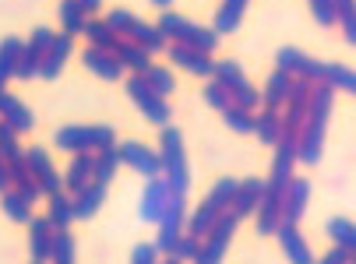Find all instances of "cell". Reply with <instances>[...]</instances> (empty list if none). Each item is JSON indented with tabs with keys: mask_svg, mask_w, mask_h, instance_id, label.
Instances as JSON below:
<instances>
[{
	"mask_svg": "<svg viewBox=\"0 0 356 264\" xmlns=\"http://www.w3.org/2000/svg\"><path fill=\"white\" fill-rule=\"evenodd\" d=\"M11 187V170H8V158L0 155V190H8Z\"/></svg>",
	"mask_w": 356,
	"mask_h": 264,
	"instance_id": "cell-49",
	"label": "cell"
},
{
	"mask_svg": "<svg viewBox=\"0 0 356 264\" xmlns=\"http://www.w3.org/2000/svg\"><path fill=\"white\" fill-rule=\"evenodd\" d=\"M349 257H353V254H349L346 247H339V243H335V247H332V250L325 254V264H346Z\"/></svg>",
	"mask_w": 356,
	"mask_h": 264,
	"instance_id": "cell-46",
	"label": "cell"
},
{
	"mask_svg": "<svg viewBox=\"0 0 356 264\" xmlns=\"http://www.w3.org/2000/svg\"><path fill=\"white\" fill-rule=\"evenodd\" d=\"M356 15V0H335V18H353Z\"/></svg>",
	"mask_w": 356,
	"mask_h": 264,
	"instance_id": "cell-47",
	"label": "cell"
},
{
	"mask_svg": "<svg viewBox=\"0 0 356 264\" xmlns=\"http://www.w3.org/2000/svg\"><path fill=\"white\" fill-rule=\"evenodd\" d=\"M156 254H159L156 243H138V247L131 250V261H134V264H152V261H156Z\"/></svg>",
	"mask_w": 356,
	"mask_h": 264,
	"instance_id": "cell-45",
	"label": "cell"
},
{
	"mask_svg": "<svg viewBox=\"0 0 356 264\" xmlns=\"http://www.w3.org/2000/svg\"><path fill=\"white\" fill-rule=\"evenodd\" d=\"M254 134H258L265 145H275L282 138V110H265L254 113Z\"/></svg>",
	"mask_w": 356,
	"mask_h": 264,
	"instance_id": "cell-30",
	"label": "cell"
},
{
	"mask_svg": "<svg viewBox=\"0 0 356 264\" xmlns=\"http://www.w3.org/2000/svg\"><path fill=\"white\" fill-rule=\"evenodd\" d=\"M325 81H328L332 88H339V92L356 95V71H349V67H342V64H325Z\"/></svg>",
	"mask_w": 356,
	"mask_h": 264,
	"instance_id": "cell-39",
	"label": "cell"
},
{
	"mask_svg": "<svg viewBox=\"0 0 356 264\" xmlns=\"http://www.w3.org/2000/svg\"><path fill=\"white\" fill-rule=\"evenodd\" d=\"M0 208H4V215H8L11 222H29V219H32V201H29L22 190H15V187L0 190Z\"/></svg>",
	"mask_w": 356,
	"mask_h": 264,
	"instance_id": "cell-29",
	"label": "cell"
},
{
	"mask_svg": "<svg viewBox=\"0 0 356 264\" xmlns=\"http://www.w3.org/2000/svg\"><path fill=\"white\" fill-rule=\"evenodd\" d=\"M212 78L222 81V85L229 88L233 102L247 106V110H254V106L261 102V92H254V85L247 81V74H243V67H240L236 60H216V64H212Z\"/></svg>",
	"mask_w": 356,
	"mask_h": 264,
	"instance_id": "cell-8",
	"label": "cell"
},
{
	"mask_svg": "<svg viewBox=\"0 0 356 264\" xmlns=\"http://www.w3.org/2000/svg\"><path fill=\"white\" fill-rule=\"evenodd\" d=\"M159 163H163V176L177 194H187L191 187V166H187V151H184V138L173 124L163 127L159 138Z\"/></svg>",
	"mask_w": 356,
	"mask_h": 264,
	"instance_id": "cell-2",
	"label": "cell"
},
{
	"mask_svg": "<svg viewBox=\"0 0 356 264\" xmlns=\"http://www.w3.org/2000/svg\"><path fill=\"white\" fill-rule=\"evenodd\" d=\"M124 39H134L138 46H145L148 53H156V49H166V35L159 25H145V22H134V28L124 35Z\"/></svg>",
	"mask_w": 356,
	"mask_h": 264,
	"instance_id": "cell-34",
	"label": "cell"
},
{
	"mask_svg": "<svg viewBox=\"0 0 356 264\" xmlns=\"http://www.w3.org/2000/svg\"><path fill=\"white\" fill-rule=\"evenodd\" d=\"M170 194H177V190L166 183V176H148V183H145V190H141V201H138L141 222H159Z\"/></svg>",
	"mask_w": 356,
	"mask_h": 264,
	"instance_id": "cell-12",
	"label": "cell"
},
{
	"mask_svg": "<svg viewBox=\"0 0 356 264\" xmlns=\"http://www.w3.org/2000/svg\"><path fill=\"white\" fill-rule=\"evenodd\" d=\"M22 39L18 35H8L0 42V92L8 88V81L15 78V67H18V57H22Z\"/></svg>",
	"mask_w": 356,
	"mask_h": 264,
	"instance_id": "cell-27",
	"label": "cell"
},
{
	"mask_svg": "<svg viewBox=\"0 0 356 264\" xmlns=\"http://www.w3.org/2000/svg\"><path fill=\"white\" fill-rule=\"evenodd\" d=\"M307 201H311V183L293 176L286 183V190H282V219L286 222H300L303 211H307Z\"/></svg>",
	"mask_w": 356,
	"mask_h": 264,
	"instance_id": "cell-19",
	"label": "cell"
},
{
	"mask_svg": "<svg viewBox=\"0 0 356 264\" xmlns=\"http://www.w3.org/2000/svg\"><path fill=\"white\" fill-rule=\"evenodd\" d=\"M49 261L71 264L74 261V236L67 229H54V243H49Z\"/></svg>",
	"mask_w": 356,
	"mask_h": 264,
	"instance_id": "cell-37",
	"label": "cell"
},
{
	"mask_svg": "<svg viewBox=\"0 0 356 264\" xmlns=\"http://www.w3.org/2000/svg\"><path fill=\"white\" fill-rule=\"evenodd\" d=\"M85 35H88V42L99 46V49H117V42H120V35H117L106 22H85Z\"/></svg>",
	"mask_w": 356,
	"mask_h": 264,
	"instance_id": "cell-36",
	"label": "cell"
},
{
	"mask_svg": "<svg viewBox=\"0 0 356 264\" xmlns=\"http://www.w3.org/2000/svg\"><path fill=\"white\" fill-rule=\"evenodd\" d=\"M332 99H335V88L328 81H314L307 117H303V127H300V138H296V163H307V166L321 163L328 117H332Z\"/></svg>",
	"mask_w": 356,
	"mask_h": 264,
	"instance_id": "cell-1",
	"label": "cell"
},
{
	"mask_svg": "<svg viewBox=\"0 0 356 264\" xmlns=\"http://www.w3.org/2000/svg\"><path fill=\"white\" fill-rule=\"evenodd\" d=\"M29 243H32V261H49V243H54L49 219H29Z\"/></svg>",
	"mask_w": 356,
	"mask_h": 264,
	"instance_id": "cell-25",
	"label": "cell"
},
{
	"mask_svg": "<svg viewBox=\"0 0 356 264\" xmlns=\"http://www.w3.org/2000/svg\"><path fill=\"white\" fill-rule=\"evenodd\" d=\"M127 95H131V102L141 110L145 120H152L156 127H166V124H170V102H166V95H159L156 88H152V85L145 81V74H134V78L127 81Z\"/></svg>",
	"mask_w": 356,
	"mask_h": 264,
	"instance_id": "cell-6",
	"label": "cell"
},
{
	"mask_svg": "<svg viewBox=\"0 0 356 264\" xmlns=\"http://www.w3.org/2000/svg\"><path fill=\"white\" fill-rule=\"evenodd\" d=\"M92 166H95V151H74L71 166H67V173H64V187L74 194V190H81L85 183H92Z\"/></svg>",
	"mask_w": 356,
	"mask_h": 264,
	"instance_id": "cell-23",
	"label": "cell"
},
{
	"mask_svg": "<svg viewBox=\"0 0 356 264\" xmlns=\"http://www.w3.org/2000/svg\"><path fill=\"white\" fill-rule=\"evenodd\" d=\"M141 74H145V81H148L152 88H156L159 95H170V92L177 88V78H173V74H170L166 67H159V64H148V67H145Z\"/></svg>",
	"mask_w": 356,
	"mask_h": 264,
	"instance_id": "cell-40",
	"label": "cell"
},
{
	"mask_svg": "<svg viewBox=\"0 0 356 264\" xmlns=\"http://www.w3.org/2000/svg\"><path fill=\"white\" fill-rule=\"evenodd\" d=\"M25 158H29V170H32V176L39 180L42 194H54V190L64 187V176L54 170V163H49V151H46V148H29Z\"/></svg>",
	"mask_w": 356,
	"mask_h": 264,
	"instance_id": "cell-15",
	"label": "cell"
},
{
	"mask_svg": "<svg viewBox=\"0 0 356 264\" xmlns=\"http://www.w3.org/2000/svg\"><path fill=\"white\" fill-rule=\"evenodd\" d=\"M117 151H120V163L131 166L134 173H141L145 180H148V176H163L159 151H152V148H145V145H138V141H124Z\"/></svg>",
	"mask_w": 356,
	"mask_h": 264,
	"instance_id": "cell-13",
	"label": "cell"
},
{
	"mask_svg": "<svg viewBox=\"0 0 356 264\" xmlns=\"http://www.w3.org/2000/svg\"><path fill=\"white\" fill-rule=\"evenodd\" d=\"M205 102L212 106V110H219V113H222L226 106L233 102V95H229V88H226L222 81H216V78H212V81L205 85Z\"/></svg>",
	"mask_w": 356,
	"mask_h": 264,
	"instance_id": "cell-43",
	"label": "cell"
},
{
	"mask_svg": "<svg viewBox=\"0 0 356 264\" xmlns=\"http://www.w3.org/2000/svg\"><path fill=\"white\" fill-rule=\"evenodd\" d=\"M197 247H201V240L197 236H191V233H180L173 243H170V261H194L197 257Z\"/></svg>",
	"mask_w": 356,
	"mask_h": 264,
	"instance_id": "cell-41",
	"label": "cell"
},
{
	"mask_svg": "<svg viewBox=\"0 0 356 264\" xmlns=\"http://www.w3.org/2000/svg\"><path fill=\"white\" fill-rule=\"evenodd\" d=\"M113 53L120 57V64H124V67H131L134 74H141V71H145V67L152 64V53H148L145 46H138L134 39H120Z\"/></svg>",
	"mask_w": 356,
	"mask_h": 264,
	"instance_id": "cell-31",
	"label": "cell"
},
{
	"mask_svg": "<svg viewBox=\"0 0 356 264\" xmlns=\"http://www.w3.org/2000/svg\"><path fill=\"white\" fill-rule=\"evenodd\" d=\"M60 32L67 35H81L85 32V22H88V11L81 8V0H60Z\"/></svg>",
	"mask_w": 356,
	"mask_h": 264,
	"instance_id": "cell-32",
	"label": "cell"
},
{
	"mask_svg": "<svg viewBox=\"0 0 356 264\" xmlns=\"http://www.w3.org/2000/svg\"><path fill=\"white\" fill-rule=\"evenodd\" d=\"M57 148H64V151H99V148H110V145H117V131L113 127H60L57 131Z\"/></svg>",
	"mask_w": 356,
	"mask_h": 264,
	"instance_id": "cell-5",
	"label": "cell"
},
{
	"mask_svg": "<svg viewBox=\"0 0 356 264\" xmlns=\"http://www.w3.org/2000/svg\"><path fill=\"white\" fill-rule=\"evenodd\" d=\"M289 85H293V74H286V71H272V78L265 81V92H261V102L268 106V110H282V102H286V95H289Z\"/></svg>",
	"mask_w": 356,
	"mask_h": 264,
	"instance_id": "cell-28",
	"label": "cell"
},
{
	"mask_svg": "<svg viewBox=\"0 0 356 264\" xmlns=\"http://www.w3.org/2000/svg\"><path fill=\"white\" fill-rule=\"evenodd\" d=\"M236 226H240V215L226 211V215H222L205 236H201V247H197V257H194V261H201V264H216V261H222L226 250H229V243H233Z\"/></svg>",
	"mask_w": 356,
	"mask_h": 264,
	"instance_id": "cell-7",
	"label": "cell"
},
{
	"mask_svg": "<svg viewBox=\"0 0 356 264\" xmlns=\"http://www.w3.org/2000/svg\"><path fill=\"white\" fill-rule=\"evenodd\" d=\"M243 11H247V0H222V8L216 11V32L219 35H226V32H233L240 22H243Z\"/></svg>",
	"mask_w": 356,
	"mask_h": 264,
	"instance_id": "cell-33",
	"label": "cell"
},
{
	"mask_svg": "<svg viewBox=\"0 0 356 264\" xmlns=\"http://www.w3.org/2000/svg\"><path fill=\"white\" fill-rule=\"evenodd\" d=\"M46 197H49V211H46L49 226H54V229H67L74 222V201L64 194V187L54 190V194H46Z\"/></svg>",
	"mask_w": 356,
	"mask_h": 264,
	"instance_id": "cell-24",
	"label": "cell"
},
{
	"mask_svg": "<svg viewBox=\"0 0 356 264\" xmlns=\"http://www.w3.org/2000/svg\"><path fill=\"white\" fill-rule=\"evenodd\" d=\"M120 166H124V163H120V151H117V145H110V148H99V151H95V166H92V180H99V183H106V187H110Z\"/></svg>",
	"mask_w": 356,
	"mask_h": 264,
	"instance_id": "cell-26",
	"label": "cell"
},
{
	"mask_svg": "<svg viewBox=\"0 0 356 264\" xmlns=\"http://www.w3.org/2000/svg\"><path fill=\"white\" fill-rule=\"evenodd\" d=\"M184 222H187V194H170L166 208H163V215H159V236H156V247L166 254L170 243L184 233Z\"/></svg>",
	"mask_w": 356,
	"mask_h": 264,
	"instance_id": "cell-9",
	"label": "cell"
},
{
	"mask_svg": "<svg viewBox=\"0 0 356 264\" xmlns=\"http://www.w3.org/2000/svg\"><path fill=\"white\" fill-rule=\"evenodd\" d=\"M54 28H35L32 39L22 46V57H18V67H15V78H39V67H42V57H46V49L49 42H54Z\"/></svg>",
	"mask_w": 356,
	"mask_h": 264,
	"instance_id": "cell-10",
	"label": "cell"
},
{
	"mask_svg": "<svg viewBox=\"0 0 356 264\" xmlns=\"http://www.w3.org/2000/svg\"><path fill=\"white\" fill-rule=\"evenodd\" d=\"M103 22H106V25H110V28H113V32H117V35L124 39V35H127V32L134 28V22H138V18H134V15H131L127 8H113V11H110V15H106Z\"/></svg>",
	"mask_w": 356,
	"mask_h": 264,
	"instance_id": "cell-44",
	"label": "cell"
},
{
	"mask_svg": "<svg viewBox=\"0 0 356 264\" xmlns=\"http://www.w3.org/2000/svg\"><path fill=\"white\" fill-rule=\"evenodd\" d=\"M152 4H156V8H163V11H170V8H173V0H152Z\"/></svg>",
	"mask_w": 356,
	"mask_h": 264,
	"instance_id": "cell-51",
	"label": "cell"
},
{
	"mask_svg": "<svg viewBox=\"0 0 356 264\" xmlns=\"http://www.w3.org/2000/svg\"><path fill=\"white\" fill-rule=\"evenodd\" d=\"M0 120H8V124H11V127H15L18 134H22V131H32V127H35V113L29 110V106H25V102H22L18 95H11L8 88L0 92Z\"/></svg>",
	"mask_w": 356,
	"mask_h": 264,
	"instance_id": "cell-20",
	"label": "cell"
},
{
	"mask_svg": "<svg viewBox=\"0 0 356 264\" xmlns=\"http://www.w3.org/2000/svg\"><path fill=\"white\" fill-rule=\"evenodd\" d=\"M275 236H279V247H282V254H286V261H293V264H311V247H307V240L300 236V229H296V222H279L275 226Z\"/></svg>",
	"mask_w": 356,
	"mask_h": 264,
	"instance_id": "cell-17",
	"label": "cell"
},
{
	"mask_svg": "<svg viewBox=\"0 0 356 264\" xmlns=\"http://www.w3.org/2000/svg\"><path fill=\"white\" fill-rule=\"evenodd\" d=\"M328 236L339 247H346L349 254H356V222H349V219H328Z\"/></svg>",
	"mask_w": 356,
	"mask_h": 264,
	"instance_id": "cell-38",
	"label": "cell"
},
{
	"mask_svg": "<svg viewBox=\"0 0 356 264\" xmlns=\"http://www.w3.org/2000/svg\"><path fill=\"white\" fill-rule=\"evenodd\" d=\"M0 155H4L8 163H11V158H18V155H25V151L18 148V131H15L8 120H0Z\"/></svg>",
	"mask_w": 356,
	"mask_h": 264,
	"instance_id": "cell-42",
	"label": "cell"
},
{
	"mask_svg": "<svg viewBox=\"0 0 356 264\" xmlns=\"http://www.w3.org/2000/svg\"><path fill=\"white\" fill-rule=\"evenodd\" d=\"M170 60L187 67L191 74H201V78H212V53L205 49H194V46H184V42H170Z\"/></svg>",
	"mask_w": 356,
	"mask_h": 264,
	"instance_id": "cell-16",
	"label": "cell"
},
{
	"mask_svg": "<svg viewBox=\"0 0 356 264\" xmlns=\"http://www.w3.org/2000/svg\"><path fill=\"white\" fill-rule=\"evenodd\" d=\"M275 64H279V71H286V74H293V78L325 81V60L307 57V53L296 49V46H282V49L275 53Z\"/></svg>",
	"mask_w": 356,
	"mask_h": 264,
	"instance_id": "cell-11",
	"label": "cell"
},
{
	"mask_svg": "<svg viewBox=\"0 0 356 264\" xmlns=\"http://www.w3.org/2000/svg\"><path fill=\"white\" fill-rule=\"evenodd\" d=\"M233 190H236V180H219L212 190H209V197L205 201H201L197 204V211H194V215L184 222V233H191V236H205L222 215H226V211H229V197H233Z\"/></svg>",
	"mask_w": 356,
	"mask_h": 264,
	"instance_id": "cell-3",
	"label": "cell"
},
{
	"mask_svg": "<svg viewBox=\"0 0 356 264\" xmlns=\"http://www.w3.org/2000/svg\"><path fill=\"white\" fill-rule=\"evenodd\" d=\"M99 4H103V0H81V8L92 15V11H99Z\"/></svg>",
	"mask_w": 356,
	"mask_h": 264,
	"instance_id": "cell-50",
	"label": "cell"
},
{
	"mask_svg": "<svg viewBox=\"0 0 356 264\" xmlns=\"http://www.w3.org/2000/svg\"><path fill=\"white\" fill-rule=\"evenodd\" d=\"M71 201H74V219H92L95 211L103 208V201H106V183L92 180V183H85L81 190H74Z\"/></svg>",
	"mask_w": 356,
	"mask_h": 264,
	"instance_id": "cell-22",
	"label": "cell"
},
{
	"mask_svg": "<svg viewBox=\"0 0 356 264\" xmlns=\"http://www.w3.org/2000/svg\"><path fill=\"white\" fill-rule=\"evenodd\" d=\"M81 64L95 74V78H103V81H117L124 74V64L113 49H99V46H88L81 53Z\"/></svg>",
	"mask_w": 356,
	"mask_h": 264,
	"instance_id": "cell-14",
	"label": "cell"
},
{
	"mask_svg": "<svg viewBox=\"0 0 356 264\" xmlns=\"http://www.w3.org/2000/svg\"><path fill=\"white\" fill-rule=\"evenodd\" d=\"M339 25H342V35H346V42H349V46H356V15H353V18H342Z\"/></svg>",
	"mask_w": 356,
	"mask_h": 264,
	"instance_id": "cell-48",
	"label": "cell"
},
{
	"mask_svg": "<svg viewBox=\"0 0 356 264\" xmlns=\"http://www.w3.org/2000/svg\"><path fill=\"white\" fill-rule=\"evenodd\" d=\"M222 120H226V127L236 131V134H254V110H247V106H240V102H229V106H226Z\"/></svg>",
	"mask_w": 356,
	"mask_h": 264,
	"instance_id": "cell-35",
	"label": "cell"
},
{
	"mask_svg": "<svg viewBox=\"0 0 356 264\" xmlns=\"http://www.w3.org/2000/svg\"><path fill=\"white\" fill-rule=\"evenodd\" d=\"M159 28H163V35H170V42H184V46L205 49V53H212L219 46V32L216 28H201V25H194V22L173 15V11H163Z\"/></svg>",
	"mask_w": 356,
	"mask_h": 264,
	"instance_id": "cell-4",
	"label": "cell"
},
{
	"mask_svg": "<svg viewBox=\"0 0 356 264\" xmlns=\"http://www.w3.org/2000/svg\"><path fill=\"white\" fill-rule=\"evenodd\" d=\"M261 194H265V180H258V176L240 180L236 190H233V197H229V211H233V215H240V219L250 215V211H258Z\"/></svg>",
	"mask_w": 356,
	"mask_h": 264,
	"instance_id": "cell-18",
	"label": "cell"
},
{
	"mask_svg": "<svg viewBox=\"0 0 356 264\" xmlns=\"http://www.w3.org/2000/svg\"><path fill=\"white\" fill-rule=\"evenodd\" d=\"M67 57H71V35H67V32H57V35H54V42H49V49H46V57H42L39 78L54 81V78H57V74L64 71Z\"/></svg>",
	"mask_w": 356,
	"mask_h": 264,
	"instance_id": "cell-21",
	"label": "cell"
}]
</instances>
